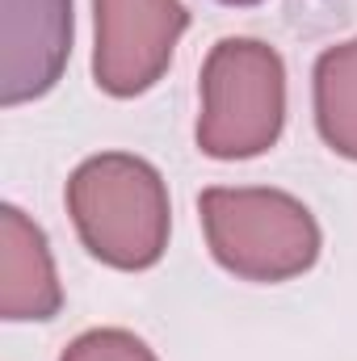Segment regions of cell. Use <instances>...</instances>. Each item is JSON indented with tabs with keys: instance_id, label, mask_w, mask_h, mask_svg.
I'll use <instances>...</instances> for the list:
<instances>
[{
	"instance_id": "6da1fadb",
	"label": "cell",
	"mask_w": 357,
	"mask_h": 361,
	"mask_svg": "<svg viewBox=\"0 0 357 361\" xmlns=\"http://www.w3.org/2000/svg\"><path fill=\"white\" fill-rule=\"evenodd\" d=\"M72 227L101 265L139 273L160 265L173 235V202L160 169L135 152H97L63 189Z\"/></svg>"
},
{
	"instance_id": "7a4b0ae2",
	"label": "cell",
	"mask_w": 357,
	"mask_h": 361,
	"mask_svg": "<svg viewBox=\"0 0 357 361\" xmlns=\"http://www.w3.org/2000/svg\"><path fill=\"white\" fill-rule=\"evenodd\" d=\"M206 248L240 281L277 286L315 269L324 231L315 214L286 189L269 185H210L198 197Z\"/></svg>"
},
{
	"instance_id": "3957f363",
	"label": "cell",
	"mask_w": 357,
	"mask_h": 361,
	"mask_svg": "<svg viewBox=\"0 0 357 361\" xmlns=\"http://www.w3.org/2000/svg\"><path fill=\"white\" fill-rule=\"evenodd\" d=\"M286 130V59L261 38H219L202 63L198 152L257 160Z\"/></svg>"
},
{
	"instance_id": "277c9868",
	"label": "cell",
	"mask_w": 357,
	"mask_h": 361,
	"mask_svg": "<svg viewBox=\"0 0 357 361\" xmlns=\"http://www.w3.org/2000/svg\"><path fill=\"white\" fill-rule=\"evenodd\" d=\"M189 30L181 0H92V80L126 101L156 89Z\"/></svg>"
},
{
	"instance_id": "5b68a950",
	"label": "cell",
	"mask_w": 357,
	"mask_h": 361,
	"mask_svg": "<svg viewBox=\"0 0 357 361\" xmlns=\"http://www.w3.org/2000/svg\"><path fill=\"white\" fill-rule=\"evenodd\" d=\"M72 34V0H0V101L8 109L59 85Z\"/></svg>"
},
{
	"instance_id": "8992f818",
	"label": "cell",
	"mask_w": 357,
	"mask_h": 361,
	"mask_svg": "<svg viewBox=\"0 0 357 361\" xmlns=\"http://www.w3.org/2000/svg\"><path fill=\"white\" fill-rule=\"evenodd\" d=\"M63 311V286L42 227L13 202L0 206V315L38 324Z\"/></svg>"
},
{
	"instance_id": "52a82bcc",
	"label": "cell",
	"mask_w": 357,
	"mask_h": 361,
	"mask_svg": "<svg viewBox=\"0 0 357 361\" xmlns=\"http://www.w3.org/2000/svg\"><path fill=\"white\" fill-rule=\"evenodd\" d=\"M311 105L320 139L337 156L357 160V38L320 51L311 68Z\"/></svg>"
},
{
	"instance_id": "ba28073f",
	"label": "cell",
	"mask_w": 357,
	"mask_h": 361,
	"mask_svg": "<svg viewBox=\"0 0 357 361\" xmlns=\"http://www.w3.org/2000/svg\"><path fill=\"white\" fill-rule=\"evenodd\" d=\"M59 361H160L152 353V345L126 328H89L80 332Z\"/></svg>"
},
{
	"instance_id": "9c48e42d",
	"label": "cell",
	"mask_w": 357,
	"mask_h": 361,
	"mask_svg": "<svg viewBox=\"0 0 357 361\" xmlns=\"http://www.w3.org/2000/svg\"><path fill=\"white\" fill-rule=\"evenodd\" d=\"M219 4H231V8H248V4H261V0H219Z\"/></svg>"
}]
</instances>
